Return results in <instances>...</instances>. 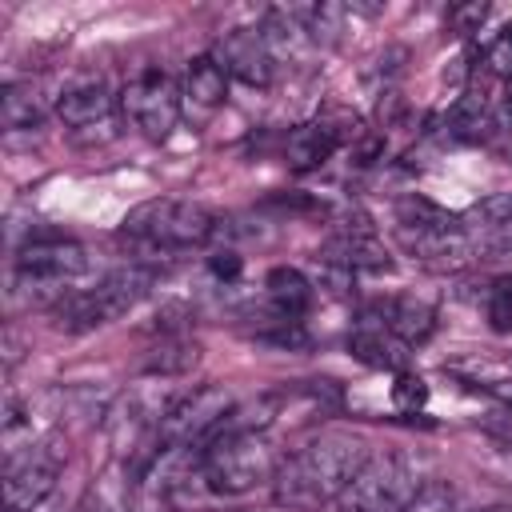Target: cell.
<instances>
[{
    "label": "cell",
    "instance_id": "18",
    "mask_svg": "<svg viewBox=\"0 0 512 512\" xmlns=\"http://www.w3.org/2000/svg\"><path fill=\"white\" fill-rule=\"evenodd\" d=\"M348 352L368 368H388V372H404L408 368V344L396 340L388 328H376V324L356 328L348 336Z\"/></svg>",
    "mask_w": 512,
    "mask_h": 512
},
{
    "label": "cell",
    "instance_id": "23",
    "mask_svg": "<svg viewBox=\"0 0 512 512\" xmlns=\"http://www.w3.org/2000/svg\"><path fill=\"white\" fill-rule=\"evenodd\" d=\"M392 404H396V412H416V408H424L428 404V384L416 376V372H396V380H392Z\"/></svg>",
    "mask_w": 512,
    "mask_h": 512
},
{
    "label": "cell",
    "instance_id": "24",
    "mask_svg": "<svg viewBox=\"0 0 512 512\" xmlns=\"http://www.w3.org/2000/svg\"><path fill=\"white\" fill-rule=\"evenodd\" d=\"M352 268L348 264H340V260H332V256H324V252H316V288H324V292H332V296H344L348 288H352Z\"/></svg>",
    "mask_w": 512,
    "mask_h": 512
},
{
    "label": "cell",
    "instance_id": "3",
    "mask_svg": "<svg viewBox=\"0 0 512 512\" xmlns=\"http://www.w3.org/2000/svg\"><path fill=\"white\" fill-rule=\"evenodd\" d=\"M88 268V252L64 236H36L16 252V268L8 280V296L20 304H60L68 284Z\"/></svg>",
    "mask_w": 512,
    "mask_h": 512
},
{
    "label": "cell",
    "instance_id": "17",
    "mask_svg": "<svg viewBox=\"0 0 512 512\" xmlns=\"http://www.w3.org/2000/svg\"><path fill=\"white\" fill-rule=\"evenodd\" d=\"M344 140H348V132H340L332 120L320 116V120L300 124V128L288 132V140H284V160H288L296 172H312V168H320Z\"/></svg>",
    "mask_w": 512,
    "mask_h": 512
},
{
    "label": "cell",
    "instance_id": "8",
    "mask_svg": "<svg viewBox=\"0 0 512 512\" xmlns=\"http://www.w3.org/2000/svg\"><path fill=\"white\" fill-rule=\"evenodd\" d=\"M60 468H64V452L56 440H28L4 464V508L8 512H36L52 496Z\"/></svg>",
    "mask_w": 512,
    "mask_h": 512
},
{
    "label": "cell",
    "instance_id": "2",
    "mask_svg": "<svg viewBox=\"0 0 512 512\" xmlns=\"http://www.w3.org/2000/svg\"><path fill=\"white\" fill-rule=\"evenodd\" d=\"M284 456L268 432H216L200 448V484L212 496H244L276 480Z\"/></svg>",
    "mask_w": 512,
    "mask_h": 512
},
{
    "label": "cell",
    "instance_id": "27",
    "mask_svg": "<svg viewBox=\"0 0 512 512\" xmlns=\"http://www.w3.org/2000/svg\"><path fill=\"white\" fill-rule=\"evenodd\" d=\"M484 64H488V72H496V76H512V24H504V28L496 32V40L484 48Z\"/></svg>",
    "mask_w": 512,
    "mask_h": 512
},
{
    "label": "cell",
    "instance_id": "29",
    "mask_svg": "<svg viewBox=\"0 0 512 512\" xmlns=\"http://www.w3.org/2000/svg\"><path fill=\"white\" fill-rule=\"evenodd\" d=\"M476 256L480 260H512V224L492 228L484 240H476Z\"/></svg>",
    "mask_w": 512,
    "mask_h": 512
},
{
    "label": "cell",
    "instance_id": "28",
    "mask_svg": "<svg viewBox=\"0 0 512 512\" xmlns=\"http://www.w3.org/2000/svg\"><path fill=\"white\" fill-rule=\"evenodd\" d=\"M484 20H488V4H480V0H472V4H452V8H448V24H452V32H460V36L480 32Z\"/></svg>",
    "mask_w": 512,
    "mask_h": 512
},
{
    "label": "cell",
    "instance_id": "10",
    "mask_svg": "<svg viewBox=\"0 0 512 512\" xmlns=\"http://www.w3.org/2000/svg\"><path fill=\"white\" fill-rule=\"evenodd\" d=\"M112 108H116V96L108 88L104 76L96 72H76L72 80L60 84V100H56V116L76 132H88V128H104V124H116L112 120Z\"/></svg>",
    "mask_w": 512,
    "mask_h": 512
},
{
    "label": "cell",
    "instance_id": "22",
    "mask_svg": "<svg viewBox=\"0 0 512 512\" xmlns=\"http://www.w3.org/2000/svg\"><path fill=\"white\" fill-rule=\"evenodd\" d=\"M400 512H456V488L448 480H424Z\"/></svg>",
    "mask_w": 512,
    "mask_h": 512
},
{
    "label": "cell",
    "instance_id": "12",
    "mask_svg": "<svg viewBox=\"0 0 512 512\" xmlns=\"http://www.w3.org/2000/svg\"><path fill=\"white\" fill-rule=\"evenodd\" d=\"M400 244L428 268L436 272H452L468 260H476V240L468 232V224H448V228H396Z\"/></svg>",
    "mask_w": 512,
    "mask_h": 512
},
{
    "label": "cell",
    "instance_id": "6",
    "mask_svg": "<svg viewBox=\"0 0 512 512\" xmlns=\"http://www.w3.org/2000/svg\"><path fill=\"white\" fill-rule=\"evenodd\" d=\"M424 480L404 452H368L344 496L336 500L340 512H400Z\"/></svg>",
    "mask_w": 512,
    "mask_h": 512
},
{
    "label": "cell",
    "instance_id": "16",
    "mask_svg": "<svg viewBox=\"0 0 512 512\" xmlns=\"http://www.w3.org/2000/svg\"><path fill=\"white\" fill-rule=\"evenodd\" d=\"M324 256L348 264L352 272H392V256L384 252V244L376 240V232L368 228V220L340 224L336 236L324 244Z\"/></svg>",
    "mask_w": 512,
    "mask_h": 512
},
{
    "label": "cell",
    "instance_id": "15",
    "mask_svg": "<svg viewBox=\"0 0 512 512\" xmlns=\"http://www.w3.org/2000/svg\"><path fill=\"white\" fill-rule=\"evenodd\" d=\"M364 324H376V328H388L396 340H404L408 348L428 340L432 328H436V308L416 300V296H392V300H376L368 312H364Z\"/></svg>",
    "mask_w": 512,
    "mask_h": 512
},
{
    "label": "cell",
    "instance_id": "32",
    "mask_svg": "<svg viewBox=\"0 0 512 512\" xmlns=\"http://www.w3.org/2000/svg\"><path fill=\"white\" fill-rule=\"evenodd\" d=\"M480 512H512L508 504H492V508H480Z\"/></svg>",
    "mask_w": 512,
    "mask_h": 512
},
{
    "label": "cell",
    "instance_id": "13",
    "mask_svg": "<svg viewBox=\"0 0 512 512\" xmlns=\"http://www.w3.org/2000/svg\"><path fill=\"white\" fill-rule=\"evenodd\" d=\"M180 92H184V112L192 116V124H208L228 100V72L216 64L212 52H204V56L188 60Z\"/></svg>",
    "mask_w": 512,
    "mask_h": 512
},
{
    "label": "cell",
    "instance_id": "26",
    "mask_svg": "<svg viewBox=\"0 0 512 512\" xmlns=\"http://www.w3.org/2000/svg\"><path fill=\"white\" fill-rule=\"evenodd\" d=\"M24 428L32 432V416H28V408H24L16 396H8V400H4V416H0V432H4V452H8V456L20 448L16 440H20Z\"/></svg>",
    "mask_w": 512,
    "mask_h": 512
},
{
    "label": "cell",
    "instance_id": "4",
    "mask_svg": "<svg viewBox=\"0 0 512 512\" xmlns=\"http://www.w3.org/2000/svg\"><path fill=\"white\" fill-rule=\"evenodd\" d=\"M156 284V272L152 268H116L108 276H100L92 288H80V292H68L56 308H52V320L60 332H96L112 320H120L128 308H136Z\"/></svg>",
    "mask_w": 512,
    "mask_h": 512
},
{
    "label": "cell",
    "instance_id": "19",
    "mask_svg": "<svg viewBox=\"0 0 512 512\" xmlns=\"http://www.w3.org/2000/svg\"><path fill=\"white\" fill-rule=\"evenodd\" d=\"M264 292H268L272 308H276L284 320L304 316L308 304L316 300V284H312L300 268H288V264H280V268H272V272L264 276Z\"/></svg>",
    "mask_w": 512,
    "mask_h": 512
},
{
    "label": "cell",
    "instance_id": "31",
    "mask_svg": "<svg viewBox=\"0 0 512 512\" xmlns=\"http://www.w3.org/2000/svg\"><path fill=\"white\" fill-rule=\"evenodd\" d=\"M484 392H488L492 400H500L504 408H512V380H488Z\"/></svg>",
    "mask_w": 512,
    "mask_h": 512
},
{
    "label": "cell",
    "instance_id": "25",
    "mask_svg": "<svg viewBox=\"0 0 512 512\" xmlns=\"http://www.w3.org/2000/svg\"><path fill=\"white\" fill-rule=\"evenodd\" d=\"M488 324L492 332H512V280H496L488 292Z\"/></svg>",
    "mask_w": 512,
    "mask_h": 512
},
{
    "label": "cell",
    "instance_id": "20",
    "mask_svg": "<svg viewBox=\"0 0 512 512\" xmlns=\"http://www.w3.org/2000/svg\"><path fill=\"white\" fill-rule=\"evenodd\" d=\"M200 360V344L188 336H160V344H152V352L144 356V372L148 376H180Z\"/></svg>",
    "mask_w": 512,
    "mask_h": 512
},
{
    "label": "cell",
    "instance_id": "30",
    "mask_svg": "<svg viewBox=\"0 0 512 512\" xmlns=\"http://www.w3.org/2000/svg\"><path fill=\"white\" fill-rule=\"evenodd\" d=\"M208 272H212L216 280H236V276L244 272V260H240L232 248H216V252L208 256Z\"/></svg>",
    "mask_w": 512,
    "mask_h": 512
},
{
    "label": "cell",
    "instance_id": "11",
    "mask_svg": "<svg viewBox=\"0 0 512 512\" xmlns=\"http://www.w3.org/2000/svg\"><path fill=\"white\" fill-rule=\"evenodd\" d=\"M212 56H216V64L228 76H236V80H244L252 88H268L272 76H276V56L264 44L260 28H232V32H224L212 44Z\"/></svg>",
    "mask_w": 512,
    "mask_h": 512
},
{
    "label": "cell",
    "instance_id": "21",
    "mask_svg": "<svg viewBox=\"0 0 512 512\" xmlns=\"http://www.w3.org/2000/svg\"><path fill=\"white\" fill-rule=\"evenodd\" d=\"M460 220H464L468 228H484V232L508 228V224H512V192H492V196L476 200Z\"/></svg>",
    "mask_w": 512,
    "mask_h": 512
},
{
    "label": "cell",
    "instance_id": "1",
    "mask_svg": "<svg viewBox=\"0 0 512 512\" xmlns=\"http://www.w3.org/2000/svg\"><path fill=\"white\" fill-rule=\"evenodd\" d=\"M368 460V444L352 432H320L292 456H284L276 472V500L284 508L316 512L344 496L360 464Z\"/></svg>",
    "mask_w": 512,
    "mask_h": 512
},
{
    "label": "cell",
    "instance_id": "5",
    "mask_svg": "<svg viewBox=\"0 0 512 512\" xmlns=\"http://www.w3.org/2000/svg\"><path fill=\"white\" fill-rule=\"evenodd\" d=\"M216 228H220V220H216L204 204H196V200H176V196L144 200V204H136V208L120 220V232H124L128 240H140V244L160 248V252L196 248V244H204Z\"/></svg>",
    "mask_w": 512,
    "mask_h": 512
},
{
    "label": "cell",
    "instance_id": "9",
    "mask_svg": "<svg viewBox=\"0 0 512 512\" xmlns=\"http://www.w3.org/2000/svg\"><path fill=\"white\" fill-rule=\"evenodd\" d=\"M120 108L148 140H168L184 112V92L164 68H144L124 84Z\"/></svg>",
    "mask_w": 512,
    "mask_h": 512
},
{
    "label": "cell",
    "instance_id": "7",
    "mask_svg": "<svg viewBox=\"0 0 512 512\" xmlns=\"http://www.w3.org/2000/svg\"><path fill=\"white\" fill-rule=\"evenodd\" d=\"M232 408L236 404L220 384H200V388L176 396V404L160 420L156 440H160V448H204Z\"/></svg>",
    "mask_w": 512,
    "mask_h": 512
},
{
    "label": "cell",
    "instance_id": "14",
    "mask_svg": "<svg viewBox=\"0 0 512 512\" xmlns=\"http://www.w3.org/2000/svg\"><path fill=\"white\" fill-rule=\"evenodd\" d=\"M60 100V88L52 92L44 80H8L0 88V124L4 132H28V128H40L48 108H56Z\"/></svg>",
    "mask_w": 512,
    "mask_h": 512
}]
</instances>
